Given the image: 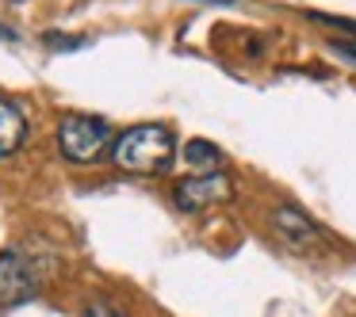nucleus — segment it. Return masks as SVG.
<instances>
[{
  "mask_svg": "<svg viewBox=\"0 0 356 317\" xmlns=\"http://www.w3.org/2000/svg\"><path fill=\"white\" fill-rule=\"evenodd\" d=\"M47 42H50V50H77V46H85V39H70V35H47Z\"/></svg>",
  "mask_w": 356,
  "mask_h": 317,
  "instance_id": "obj_8",
  "label": "nucleus"
},
{
  "mask_svg": "<svg viewBox=\"0 0 356 317\" xmlns=\"http://www.w3.org/2000/svg\"><path fill=\"white\" fill-rule=\"evenodd\" d=\"M0 39H4V42H16V39H19V35H16V31H12V27H8V24H0Z\"/></svg>",
  "mask_w": 356,
  "mask_h": 317,
  "instance_id": "obj_11",
  "label": "nucleus"
},
{
  "mask_svg": "<svg viewBox=\"0 0 356 317\" xmlns=\"http://www.w3.org/2000/svg\"><path fill=\"white\" fill-rule=\"evenodd\" d=\"M24 134H27V123L19 115V108L0 96V157H8L12 149H19Z\"/></svg>",
  "mask_w": 356,
  "mask_h": 317,
  "instance_id": "obj_6",
  "label": "nucleus"
},
{
  "mask_svg": "<svg viewBox=\"0 0 356 317\" xmlns=\"http://www.w3.org/2000/svg\"><path fill=\"white\" fill-rule=\"evenodd\" d=\"M184 161L192 164V169H200V172H222V149L218 146H211V142H203V138H192L184 146Z\"/></svg>",
  "mask_w": 356,
  "mask_h": 317,
  "instance_id": "obj_7",
  "label": "nucleus"
},
{
  "mask_svg": "<svg viewBox=\"0 0 356 317\" xmlns=\"http://www.w3.org/2000/svg\"><path fill=\"white\" fill-rule=\"evenodd\" d=\"M39 286H42L39 260L24 256L19 248H8L0 256V306H24L39 294Z\"/></svg>",
  "mask_w": 356,
  "mask_h": 317,
  "instance_id": "obj_3",
  "label": "nucleus"
},
{
  "mask_svg": "<svg viewBox=\"0 0 356 317\" xmlns=\"http://www.w3.org/2000/svg\"><path fill=\"white\" fill-rule=\"evenodd\" d=\"M177 157V138L169 126L161 123H138L131 130H123L111 146V161L115 169L131 172V176H161L172 169Z\"/></svg>",
  "mask_w": 356,
  "mask_h": 317,
  "instance_id": "obj_1",
  "label": "nucleus"
},
{
  "mask_svg": "<svg viewBox=\"0 0 356 317\" xmlns=\"http://www.w3.org/2000/svg\"><path fill=\"white\" fill-rule=\"evenodd\" d=\"M215 4H234V0H215Z\"/></svg>",
  "mask_w": 356,
  "mask_h": 317,
  "instance_id": "obj_12",
  "label": "nucleus"
},
{
  "mask_svg": "<svg viewBox=\"0 0 356 317\" xmlns=\"http://www.w3.org/2000/svg\"><path fill=\"white\" fill-rule=\"evenodd\" d=\"M81 317H123V314H119V309H111V306H100V302H96V306H88Z\"/></svg>",
  "mask_w": 356,
  "mask_h": 317,
  "instance_id": "obj_10",
  "label": "nucleus"
},
{
  "mask_svg": "<svg viewBox=\"0 0 356 317\" xmlns=\"http://www.w3.org/2000/svg\"><path fill=\"white\" fill-rule=\"evenodd\" d=\"M272 233H276L291 252H302V256L325 248V241H330L322 225H318L310 214H302L299 207H276L272 210Z\"/></svg>",
  "mask_w": 356,
  "mask_h": 317,
  "instance_id": "obj_5",
  "label": "nucleus"
},
{
  "mask_svg": "<svg viewBox=\"0 0 356 317\" xmlns=\"http://www.w3.org/2000/svg\"><path fill=\"white\" fill-rule=\"evenodd\" d=\"M108 146H115V142H111V126L104 123V119L77 115V111L62 115V123H58V149H62L65 161L88 164V161H96Z\"/></svg>",
  "mask_w": 356,
  "mask_h": 317,
  "instance_id": "obj_2",
  "label": "nucleus"
},
{
  "mask_svg": "<svg viewBox=\"0 0 356 317\" xmlns=\"http://www.w3.org/2000/svg\"><path fill=\"white\" fill-rule=\"evenodd\" d=\"M330 46L337 50V54H345V58H353V62H356V39H333Z\"/></svg>",
  "mask_w": 356,
  "mask_h": 317,
  "instance_id": "obj_9",
  "label": "nucleus"
},
{
  "mask_svg": "<svg viewBox=\"0 0 356 317\" xmlns=\"http://www.w3.org/2000/svg\"><path fill=\"white\" fill-rule=\"evenodd\" d=\"M230 199H234V180L226 172H200V176H188L172 187V203L180 210H188V214L230 203Z\"/></svg>",
  "mask_w": 356,
  "mask_h": 317,
  "instance_id": "obj_4",
  "label": "nucleus"
}]
</instances>
